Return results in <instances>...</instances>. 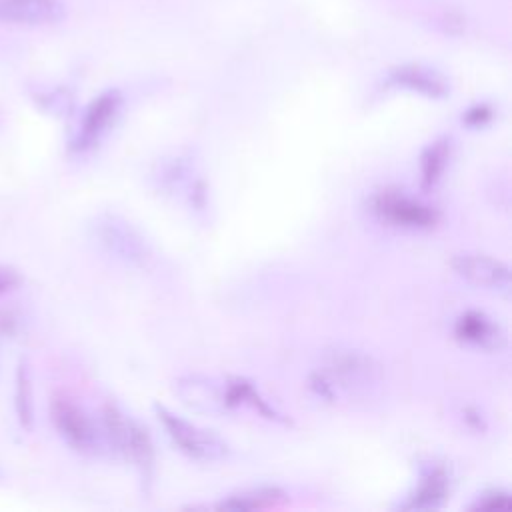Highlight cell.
<instances>
[{
    "label": "cell",
    "mask_w": 512,
    "mask_h": 512,
    "mask_svg": "<svg viewBox=\"0 0 512 512\" xmlns=\"http://www.w3.org/2000/svg\"><path fill=\"white\" fill-rule=\"evenodd\" d=\"M388 84L418 92L428 98H444L450 92L448 80L434 68L424 64H402L390 70Z\"/></svg>",
    "instance_id": "9"
},
{
    "label": "cell",
    "mask_w": 512,
    "mask_h": 512,
    "mask_svg": "<svg viewBox=\"0 0 512 512\" xmlns=\"http://www.w3.org/2000/svg\"><path fill=\"white\" fill-rule=\"evenodd\" d=\"M450 158V142L446 138L436 140L434 144H430L424 154H422V162H420V172H422V186L426 190L434 188L438 184V180L444 174V168L448 164Z\"/></svg>",
    "instance_id": "13"
},
{
    "label": "cell",
    "mask_w": 512,
    "mask_h": 512,
    "mask_svg": "<svg viewBox=\"0 0 512 512\" xmlns=\"http://www.w3.org/2000/svg\"><path fill=\"white\" fill-rule=\"evenodd\" d=\"M472 508H476V510H508L510 496H508V492H502V490H490V492L482 494L472 504Z\"/></svg>",
    "instance_id": "15"
},
{
    "label": "cell",
    "mask_w": 512,
    "mask_h": 512,
    "mask_svg": "<svg viewBox=\"0 0 512 512\" xmlns=\"http://www.w3.org/2000/svg\"><path fill=\"white\" fill-rule=\"evenodd\" d=\"M120 108H122V94L118 90H108V92H102L98 98H94L82 116L78 134L72 142V150L86 152L94 148L114 124Z\"/></svg>",
    "instance_id": "7"
},
{
    "label": "cell",
    "mask_w": 512,
    "mask_h": 512,
    "mask_svg": "<svg viewBox=\"0 0 512 512\" xmlns=\"http://www.w3.org/2000/svg\"><path fill=\"white\" fill-rule=\"evenodd\" d=\"M454 334L458 340L468 342L472 346H478L482 350H500L506 344V334L502 328L488 318L484 312H464L454 326Z\"/></svg>",
    "instance_id": "10"
},
{
    "label": "cell",
    "mask_w": 512,
    "mask_h": 512,
    "mask_svg": "<svg viewBox=\"0 0 512 512\" xmlns=\"http://www.w3.org/2000/svg\"><path fill=\"white\" fill-rule=\"evenodd\" d=\"M10 284H12L10 274H6V272H2V270H0V292H4Z\"/></svg>",
    "instance_id": "17"
},
{
    "label": "cell",
    "mask_w": 512,
    "mask_h": 512,
    "mask_svg": "<svg viewBox=\"0 0 512 512\" xmlns=\"http://www.w3.org/2000/svg\"><path fill=\"white\" fill-rule=\"evenodd\" d=\"M490 120H492V108H490L488 104H476V106L468 108L466 114H464V122H466L468 126H474V128L484 126V124H488Z\"/></svg>",
    "instance_id": "16"
},
{
    "label": "cell",
    "mask_w": 512,
    "mask_h": 512,
    "mask_svg": "<svg viewBox=\"0 0 512 512\" xmlns=\"http://www.w3.org/2000/svg\"><path fill=\"white\" fill-rule=\"evenodd\" d=\"M158 420L166 428L172 442L190 458L200 462H216L228 456V444L212 430L198 428L184 418L172 414L164 406H156Z\"/></svg>",
    "instance_id": "3"
},
{
    "label": "cell",
    "mask_w": 512,
    "mask_h": 512,
    "mask_svg": "<svg viewBox=\"0 0 512 512\" xmlns=\"http://www.w3.org/2000/svg\"><path fill=\"white\" fill-rule=\"evenodd\" d=\"M96 238L110 256L128 266L142 268L152 258L144 236L116 214H106L96 222Z\"/></svg>",
    "instance_id": "4"
},
{
    "label": "cell",
    "mask_w": 512,
    "mask_h": 512,
    "mask_svg": "<svg viewBox=\"0 0 512 512\" xmlns=\"http://www.w3.org/2000/svg\"><path fill=\"white\" fill-rule=\"evenodd\" d=\"M286 500V494L280 488L274 486H258V488H248L236 494H230L224 498L218 508H228V510H260V508H272L278 506Z\"/></svg>",
    "instance_id": "12"
},
{
    "label": "cell",
    "mask_w": 512,
    "mask_h": 512,
    "mask_svg": "<svg viewBox=\"0 0 512 512\" xmlns=\"http://www.w3.org/2000/svg\"><path fill=\"white\" fill-rule=\"evenodd\" d=\"M16 412L22 422V426H30L32 420V386H30V376L28 368L22 364L18 368V378H16Z\"/></svg>",
    "instance_id": "14"
},
{
    "label": "cell",
    "mask_w": 512,
    "mask_h": 512,
    "mask_svg": "<svg viewBox=\"0 0 512 512\" xmlns=\"http://www.w3.org/2000/svg\"><path fill=\"white\" fill-rule=\"evenodd\" d=\"M368 206L378 220L396 228L428 230L438 222V212L432 206L404 194L398 188H386L376 192L370 198Z\"/></svg>",
    "instance_id": "2"
},
{
    "label": "cell",
    "mask_w": 512,
    "mask_h": 512,
    "mask_svg": "<svg viewBox=\"0 0 512 512\" xmlns=\"http://www.w3.org/2000/svg\"><path fill=\"white\" fill-rule=\"evenodd\" d=\"M64 16L62 0H0V24L52 26Z\"/></svg>",
    "instance_id": "8"
},
{
    "label": "cell",
    "mask_w": 512,
    "mask_h": 512,
    "mask_svg": "<svg viewBox=\"0 0 512 512\" xmlns=\"http://www.w3.org/2000/svg\"><path fill=\"white\" fill-rule=\"evenodd\" d=\"M450 492V476L442 466L430 468L418 488L408 496V500L402 504V508L408 510H428V508H438Z\"/></svg>",
    "instance_id": "11"
},
{
    "label": "cell",
    "mask_w": 512,
    "mask_h": 512,
    "mask_svg": "<svg viewBox=\"0 0 512 512\" xmlns=\"http://www.w3.org/2000/svg\"><path fill=\"white\" fill-rule=\"evenodd\" d=\"M52 422L70 448L82 454H98L104 446V434L92 418L70 398L56 396L50 406Z\"/></svg>",
    "instance_id": "5"
},
{
    "label": "cell",
    "mask_w": 512,
    "mask_h": 512,
    "mask_svg": "<svg viewBox=\"0 0 512 512\" xmlns=\"http://www.w3.org/2000/svg\"><path fill=\"white\" fill-rule=\"evenodd\" d=\"M378 380V362L372 356L350 348H334L326 352L322 366L310 378L312 388L326 400H334L340 392H366Z\"/></svg>",
    "instance_id": "1"
},
{
    "label": "cell",
    "mask_w": 512,
    "mask_h": 512,
    "mask_svg": "<svg viewBox=\"0 0 512 512\" xmlns=\"http://www.w3.org/2000/svg\"><path fill=\"white\" fill-rule=\"evenodd\" d=\"M450 266L460 278L478 288L492 290L504 296L510 292V268L496 258H490L486 254L460 252L452 256Z\"/></svg>",
    "instance_id": "6"
}]
</instances>
